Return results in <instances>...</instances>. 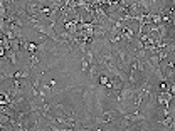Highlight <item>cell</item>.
Listing matches in <instances>:
<instances>
[{"label": "cell", "mask_w": 175, "mask_h": 131, "mask_svg": "<svg viewBox=\"0 0 175 131\" xmlns=\"http://www.w3.org/2000/svg\"><path fill=\"white\" fill-rule=\"evenodd\" d=\"M81 71H83L84 74L89 71V62H88V59H86V55H83V59H81Z\"/></svg>", "instance_id": "2"}, {"label": "cell", "mask_w": 175, "mask_h": 131, "mask_svg": "<svg viewBox=\"0 0 175 131\" xmlns=\"http://www.w3.org/2000/svg\"><path fill=\"white\" fill-rule=\"evenodd\" d=\"M98 81H99V84H101V86H106V82H108V81H109V76H108V74H99V76H98Z\"/></svg>", "instance_id": "5"}, {"label": "cell", "mask_w": 175, "mask_h": 131, "mask_svg": "<svg viewBox=\"0 0 175 131\" xmlns=\"http://www.w3.org/2000/svg\"><path fill=\"white\" fill-rule=\"evenodd\" d=\"M17 54H19L17 51H9L7 52V59L12 66H17Z\"/></svg>", "instance_id": "1"}, {"label": "cell", "mask_w": 175, "mask_h": 131, "mask_svg": "<svg viewBox=\"0 0 175 131\" xmlns=\"http://www.w3.org/2000/svg\"><path fill=\"white\" fill-rule=\"evenodd\" d=\"M39 64H40V59L37 57L36 54H30V66H29L30 69H32V67H37Z\"/></svg>", "instance_id": "3"}, {"label": "cell", "mask_w": 175, "mask_h": 131, "mask_svg": "<svg viewBox=\"0 0 175 131\" xmlns=\"http://www.w3.org/2000/svg\"><path fill=\"white\" fill-rule=\"evenodd\" d=\"M36 51H40V47L37 45V44H32V42H29L27 44V52H30V54H34Z\"/></svg>", "instance_id": "4"}]
</instances>
